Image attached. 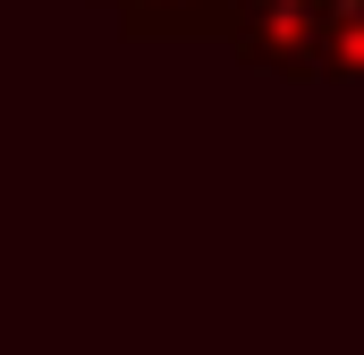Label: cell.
Instances as JSON below:
<instances>
[{
    "label": "cell",
    "mask_w": 364,
    "mask_h": 355,
    "mask_svg": "<svg viewBox=\"0 0 364 355\" xmlns=\"http://www.w3.org/2000/svg\"><path fill=\"white\" fill-rule=\"evenodd\" d=\"M220 43L237 68H272L314 85V43H322V0H229Z\"/></svg>",
    "instance_id": "obj_1"
},
{
    "label": "cell",
    "mask_w": 364,
    "mask_h": 355,
    "mask_svg": "<svg viewBox=\"0 0 364 355\" xmlns=\"http://www.w3.org/2000/svg\"><path fill=\"white\" fill-rule=\"evenodd\" d=\"M127 43H161V34H220L229 0H93Z\"/></svg>",
    "instance_id": "obj_2"
},
{
    "label": "cell",
    "mask_w": 364,
    "mask_h": 355,
    "mask_svg": "<svg viewBox=\"0 0 364 355\" xmlns=\"http://www.w3.org/2000/svg\"><path fill=\"white\" fill-rule=\"evenodd\" d=\"M314 85H364V0H322Z\"/></svg>",
    "instance_id": "obj_3"
}]
</instances>
